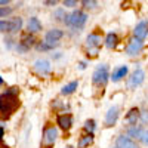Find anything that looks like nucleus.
Wrapping results in <instances>:
<instances>
[{
	"instance_id": "nucleus-1",
	"label": "nucleus",
	"mask_w": 148,
	"mask_h": 148,
	"mask_svg": "<svg viewBox=\"0 0 148 148\" xmlns=\"http://www.w3.org/2000/svg\"><path fill=\"white\" fill-rule=\"evenodd\" d=\"M18 88H9L2 93V101H0V111H2V117L8 119L15 113L19 107L18 99Z\"/></svg>"
},
{
	"instance_id": "nucleus-2",
	"label": "nucleus",
	"mask_w": 148,
	"mask_h": 148,
	"mask_svg": "<svg viewBox=\"0 0 148 148\" xmlns=\"http://www.w3.org/2000/svg\"><path fill=\"white\" fill-rule=\"evenodd\" d=\"M86 21H88V15H86L83 10H80V9L73 10L71 14H68V15L65 16V19H64V22H65L67 27H70V28H77V30H80V28L84 27Z\"/></svg>"
},
{
	"instance_id": "nucleus-3",
	"label": "nucleus",
	"mask_w": 148,
	"mask_h": 148,
	"mask_svg": "<svg viewBox=\"0 0 148 148\" xmlns=\"http://www.w3.org/2000/svg\"><path fill=\"white\" fill-rule=\"evenodd\" d=\"M108 79H111V76H110L108 67L105 64L99 65L92 74V83L95 86H98V88H105L108 83Z\"/></svg>"
},
{
	"instance_id": "nucleus-4",
	"label": "nucleus",
	"mask_w": 148,
	"mask_h": 148,
	"mask_svg": "<svg viewBox=\"0 0 148 148\" xmlns=\"http://www.w3.org/2000/svg\"><path fill=\"white\" fill-rule=\"evenodd\" d=\"M86 46H88V55L95 58L101 47V36L98 33H90L86 37Z\"/></svg>"
},
{
	"instance_id": "nucleus-5",
	"label": "nucleus",
	"mask_w": 148,
	"mask_h": 148,
	"mask_svg": "<svg viewBox=\"0 0 148 148\" xmlns=\"http://www.w3.org/2000/svg\"><path fill=\"white\" fill-rule=\"evenodd\" d=\"M22 28V18L15 16V18H10L9 21L2 19L0 22V31L2 33H18Z\"/></svg>"
},
{
	"instance_id": "nucleus-6",
	"label": "nucleus",
	"mask_w": 148,
	"mask_h": 148,
	"mask_svg": "<svg viewBox=\"0 0 148 148\" xmlns=\"http://www.w3.org/2000/svg\"><path fill=\"white\" fill-rule=\"evenodd\" d=\"M58 138V129L55 126H47L43 130V142L42 148H52Z\"/></svg>"
},
{
	"instance_id": "nucleus-7",
	"label": "nucleus",
	"mask_w": 148,
	"mask_h": 148,
	"mask_svg": "<svg viewBox=\"0 0 148 148\" xmlns=\"http://www.w3.org/2000/svg\"><path fill=\"white\" fill-rule=\"evenodd\" d=\"M34 45H37V43H36V37H34L31 33H27V34H24V36L21 37V40L18 42L16 51H18L19 53H25V52L30 51Z\"/></svg>"
},
{
	"instance_id": "nucleus-8",
	"label": "nucleus",
	"mask_w": 148,
	"mask_h": 148,
	"mask_svg": "<svg viewBox=\"0 0 148 148\" xmlns=\"http://www.w3.org/2000/svg\"><path fill=\"white\" fill-rule=\"evenodd\" d=\"M144 80H145V73H144V70L136 68V70L130 74V77H129V80H127V88H129V89H136L138 86H141V84L144 83Z\"/></svg>"
},
{
	"instance_id": "nucleus-9",
	"label": "nucleus",
	"mask_w": 148,
	"mask_h": 148,
	"mask_svg": "<svg viewBox=\"0 0 148 148\" xmlns=\"http://www.w3.org/2000/svg\"><path fill=\"white\" fill-rule=\"evenodd\" d=\"M144 49V42L142 40H138V39H130L127 46H126V53L129 56H135V55H139Z\"/></svg>"
},
{
	"instance_id": "nucleus-10",
	"label": "nucleus",
	"mask_w": 148,
	"mask_h": 148,
	"mask_svg": "<svg viewBox=\"0 0 148 148\" xmlns=\"http://www.w3.org/2000/svg\"><path fill=\"white\" fill-rule=\"evenodd\" d=\"M119 116H120V110L117 105H113V107H110L108 111H107V114H105V126L107 127H111V126H114L117 120H119Z\"/></svg>"
},
{
	"instance_id": "nucleus-11",
	"label": "nucleus",
	"mask_w": 148,
	"mask_h": 148,
	"mask_svg": "<svg viewBox=\"0 0 148 148\" xmlns=\"http://www.w3.org/2000/svg\"><path fill=\"white\" fill-rule=\"evenodd\" d=\"M148 36V21H139L133 28V37L138 40H144Z\"/></svg>"
},
{
	"instance_id": "nucleus-12",
	"label": "nucleus",
	"mask_w": 148,
	"mask_h": 148,
	"mask_svg": "<svg viewBox=\"0 0 148 148\" xmlns=\"http://www.w3.org/2000/svg\"><path fill=\"white\" fill-rule=\"evenodd\" d=\"M52 70L51 67V62L46 59H37L34 62V71L39 74V76H46V74H49Z\"/></svg>"
},
{
	"instance_id": "nucleus-13",
	"label": "nucleus",
	"mask_w": 148,
	"mask_h": 148,
	"mask_svg": "<svg viewBox=\"0 0 148 148\" xmlns=\"http://www.w3.org/2000/svg\"><path fill=\"white\" fill-rule=\"evenodd\" d=\"M73 123H74V120H73L71 114H65L64 113V114L56 116V125L62 130H70L73 127Z\"/></svg>"
},
{
	"instance_id": "nucleus-14",
	"label": "nucleus",
	"mask_w": 148,
	"mask_h": 148,
	"mask_svg": "<svg viewBox=\"0 0 148 148\" xmlns=\"http://www.w3.org/2000/svg\"><path fill=\"white\" fill-rule=\"evenodd\" d=\"M116 148H139L136 145V142H135L132 138H129L127 135L125 136V135H120V136L116 139Z\"/></svg>"
},
{
	"instance_id": "nucleus-15",
	"label": "nucleus",
	"mask_w": 148,
	"mask_h": 148,
	"mask_svg": "<svg viewBox=\"0 0 148 148\" xmlns=\"http://www.w3.org/2000/svg\"><path fill=\"white\" fill-rule=\"evenodd\" d=\"M62 36H64V31H62V30H59V28H52V30H49V31L45 34V40H46L47 43L56 45L59 39H62Z\"/></svg>"
},
{
	"instance_id": "nucleus-16",
	"label": "nucleus",
	"mask_w": 148,
	"mask_h": 148,
	"mask_svg": "<svg viewBox=\"0 0 148 148\" xmlns=\"http://www.w3.org/2000/svg\"><path fill=\"white\" fill-rule=\"evenodd\" d=\"M127 73H129V67L127 65H120V67L113 70V73H111V80L113 82H120L121 79H125L127 76Z\"/></svg>"
},
{
	"instance_id": "nucleus-17",
	"label": "nucleus",
	"mask_w": 148,
	"mask_h": 148,
	"mask_svg": "<svg viewBox=\"0 0 148 148\" xmlns=\"http://www.w3.org/2000/svg\"><path fill=\"white\" fill-rule=\"evenodd\" d=\"M141 117V111L136 108V107H133L127 111V114H126V121L129 123L130 126H136V123Z\"/></svg>"
},
{
	"instance_id": "nucleus-18",
	"label": "nucleus",
	"mask_w": 148,
	"mask_h": 148,
	"mask_svg": "<svg viewBox=\"0 0 148 148\" xmlns=\"http://www.w3.org/2000/svg\"><path fill=\"white\" fill-rule=\"evenodd\" d=\"M27 30L28 33H39L42 31V22L39 21V18H36V16H31L27 22Z\"/></svg>"
},
{
	"instance_id": "nucleus-19",
	"label": "nucleus",
	"mask_w": 148,
	"mask_h": 148,
	"mask_svg": "<svg viewBox=\"0 0 148 148\" xmlns=\"http://www.w3.org/2000/svg\"><path fill=\"white\" fill-rule=\"evenodd\" d=\"M119 45V36L116 33H108L105 36V46L108 49H114Z\"/></svg>"
},
{
	"instance_id": "nucleus-20",
	"label": "nucleus",
	"mask_w": 148,
	"mask_h": 148,
	"mask_svg": "<svg viewBox=\"0 0 148 148\" xmlns=\"http://www.w3.org/2000/svg\"><path fill=\"white\" fill-rule=\"evenodd\" d=\"M92 144H93V135H90V133L83 135L79 139V148H89Z\"/></svg>"
},
{
	"instance_id": "nucleus-21",
	"label": "nucleus",
	"mask_w": 148,
	"mask_h": 148,
	"mask_svg": "<svg viewBox=\"0 0 148 148\" xmlns=\"http://www.w3.org/2000/svg\"><path fill=\"white\" fill-rule=\"evenodd\" d=\"M56 46H58V43L56 45H52V43H47L46 40H43V42H37L36 49L39 52H49V51H53Z\"/></svg>"
},
{
	"instance_id": "nucleus-22",
	"label": "nucleus",
	"mask_w": 148,
	"mask_h": 148,
	"mask_svg": "<svg viewBox=\"0 0 148 148\" xmlns=\"http://www.w3.org/2000/svg\"><path fill=\"white\" fill-rule=\"evenodd\" d=\"M79 88V82L77 80H74V82H70L68 84H65L62 89H61V93L62 95H71L76 92V89Z\"/></svg>"
},
{
	"instance_id": "nucleus-23",
	"label": "nucleus",
	"mask_w": 148,
	"mask_h": 148,
	"mask_svg": "<svg viewBox=\"0 0 148 148\" xmlns=\"http://www.w3.org/2000/svg\"><path fill=\"white\" fill-rule=\"evenodd\" d=\"M142 130H144L142 126H130V127L127 129V136H129V138H136V139H139L141 135H142Z\"/></svg>"
},
{
	"instance_id": "nucleus-24",
	"label": "nucleus",
	"mask_w": 148,
	"mask_h": 148,
	"mask_svg": "<svg viewBox=\"0 0 148 148\" xmlns=\"http://www.w3.org/2000/svg\"><path fill=\"white\" fill-rule=\"evenodd\" d=\"M83 129H84V132H86V133H90V135H93V132H95V129H96V121H95L93 119L86 120V121H84V126H83Z\"/></svg>"
},
{
	"instance_id": "nucleus-25",
	"label": "nucleus",
	"mask_w": 148,
	"mask_h": 148,
	"mask_svg": "<svg viewBox=\"0 0 148 148\" xmlns=\"http://www.w3.org/2000/svg\"><path fill=\"white\" fill-rule=\"evenodd\" d=\"M65 16H67V14L64 12V9H56L55 12H53V18L56 19V21H64L65 19Z\"/></svg>"
},
{
	"instance_id": "nucleus-26",
	"label": "nucleus",
	"mask_w": 148,
	"mask_h": 148,
	"mask_svg": "<svg viewBox=\"0 0 148 148\" xmlns=\"http://www.w3.org/2000/svg\"><path fill=\"white\" fill-rule=\"evenodd\" d=\"M82 5H83L84 9H96L98 2H95V0H83Z\"/></svg>"
},
{
	"instance_id": "nucleus-27",
	"label": "nucleus",
	"mask_w": 148,
	"mask_h": 148,
	"mask_svg": "<svg viewBox=\"0 0 148 148\" xmlns=\"http://www.w3.org/2000/svg\"><path fill=\"white\" fill-rule=\"evenodd\" d=\"M12 10H14L12 8H2V9H0V16H2V18L9 16V15L12 14Z\"/></svg>"
},
{
	"instance_id": "nucleus-28",
	"label": "nucleus",
	"mask_w": 148,
	"mask_h": 148,
	"mask_svg": "<svg viewBox=\"0 0 148 148\" xmlns=\"http://www.w3.org/2000/svg\"><path fill=\"white\" fill-rule=\"evenodd\" d=\"M139 120L144 123V125H148V110L141 111V117H139Z\"/></svg>"
},
{
	"instance_id": "nucleus-29",
	"label": "nucleus",
	"mask_w": 148,
	"mask_h": 148,
	"mask_svg": "<svg viewBox=\"0 0 148 148\" xmlns=\"http://www.w3.org/2000/svg\"><path fill=\"white\" fill-rule=\"evenodd\" d=\"M139 141H142L145 145H148V129H144V130H142V135H141Z\"/></svg>"
},
{
	"instance_id": "nucleus-30",
	"label": "nucleus",
	"mask_w": 148,
	"mask_h": 148,
	"mask_svg": "<svg viewBox=\"0 0 148 148\" xmlns=\"http://www.w3.org/2000/svg\"><path fill=\"white\" fill-rule=\"evenodd\" d=\"M64 6L65 8H74V6H77V2L76 0H64Z\"/></svg>"
},
{
	"instance_id": "nucleus-31",
	"label": "nucleus",
	"mask_w": 148,
	"mask_h": 148,
	"mask_svg": "<svg viewBox=\"0 0 148 148\" xmlns=\"http://www.w3.org/2000/svg\"><path fill=\"white\" fill-rule=\"evenodd\" d=\"M45 5H47V6H55V5H56V2H55V0H46Z\"/></svg>"
},
{
	"instance_id": "nucleus-32",
	"label": "nucleus",
	"mask_w": 148,
	"mask_h": 148,
	"mask_svg": "<svg viewBox=\"0 0 148 148\" xmlns=\"http://www.w3.org/2000/svg\"><path fill=\"white\" fill-rule=\"evenodd\" d=\"M79 68H80V70H84V68H86V62H84V61H82V62L79 64Z\"/></svg>"
},
{
	"instance_id": "nucleus-33",
	"label": "nucleus",
	"mask_w": 148,
	"mask_h": 148,
	"mask_svg": "<svg viewBox=\"0 0 148 148\" xmlns=\"http://www.w3.org/2000/svg\"><path fill=\"white\" fill-rule=\"evenodd\" d=\"M0 135H2V138L5 136V129H3V126H2V130H0Z\"/></svg>"
},
{
	"instance_id": "nucleus-34",
	"label": "nucleus",
	"mask_w": 148,
	"mask_h": 148,
	"mask_svg": "<svg viewBox=\"0 0 148 148\" xmlns=\"http://www.w3.org/2000/svg\"><path fill=\"white\" fill-rule=\"evenodd\" d=\"M67 148H74V147H71V145H68V147H67Z\"/></svg>"
}]
</instances>
